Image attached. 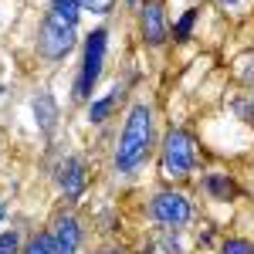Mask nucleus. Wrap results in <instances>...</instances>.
Masks as SVG:
<instances>
[{
    "instance_id": "nucleus-1",
    "label": "nucleus",
    "mask_w": 254,
    "mask_h": 254,
    "mask_svg": "<svg viewBox=\"0 0 254 254\" xmlns=\"http://www.w3.org/2000/svg\"><path fill=\"white\" fill-rule=\"evenodd\" d=\"M149 139H153V112L146 102H136L126 116V129L119 136V149H116V166L119 173H129L136 170L139 163L146 159L149 149Z\"/></svg>"
},
{
    "instance_id": "nucleus-2",
    "label": "nucleus",
    "mask_w": 254,
    "mask_h": 254,
    "mask_svg": "<svg viewBox=\"0 0 254 254\" xmlns=\"http://www.w3.org/2000/svg\"><path fill=\"white\" fill-rule=\"evenodd\" d=\"M193 163H196L193 139L183 129H170L166 139H163V173L170 180H183V176H190Z\"/></svg>"
},
{
    "instance_id": "nucleus-3",
    "label": "nucleus",
    "mask_w": 254,
    "mask_h": 254,
    "mask_svg": "<svg viewBox=\"0 0 254 254\" xmlns=\"http://www.w3.org/2000/svg\"><path fill=\"white\" fill-rule=\"evenodd\" d=\"M105 38H109V34L98 27V31H92L88 41H85V61H81V75H78V81H75V98L92 95L98 75H102V61H105Z\"/></svg>"
},
{
    "instance_id": "nucleus-4",
    "label": "nucleus",
    "mask_w": 254,
    "mask_h": 254,
    "mask_svg": "<svg viewBox=\"0 0 254 254\" xmlns=\"http://www.w3.org/2000/svg\"><path fill=\"white\" fill-rule=\"evenodd\" d=\"M38 48H41V55H44V58H51V61L64 58V55L75 48V27L58 24V20H44L41 38H38Z\"/></svg>"
},
{
    "instance_id": "nucleus-5",
    "label": "nucleus",
    "mask_w": 254,
    "mask_h": 254,
    "mask_svg": "<svg viewBox=\"0 0 254 254\" xmlns=\"http://www.w3.org/2000/svg\"><path fill=\"white\" fill-rule=\"evenodd\" d=\"M153 217L166 227H180V224L190 220V203L183 193H159L153 200Z\"/></svg>"
},
{
    "instance_id": "nucleus-6",
    "label": "nucleus",
    "mask_w": 254,
    "mask_h": 254,
    "mask_svg": "<svg viewBox=\"0 0 254 254\" xmlns=\"http://www.w3.org/2000/svg\"><path fill=\"white\" fill-rule=\"evenodd\" d=\"M78 241H81V231H78V220L75 217H61L51 231V244H55V254H75L78 251Z\"/></svg>"
},
{
    "instance_id": "nucleus-7",
    "label": "nucleus",
    "mask_w": 254,
    "mask_h": 254,
    "mask_svg": "<svg viewBox=\"0 0 254 254\" xmlns=\"http://www.w3.org/2000/svg\"><path fill=\"white\" fill-rule=\"evenodd\" d=\"M58 183L64 190V196H81V190H85V163L78 156H68L58 166Z\"/></svg>"
},
{
    "instance_id": "nucleus-8",
    "label": "nucleus",
    "mask_w": 254,
    "mask_h": 254,
    "mask_svg": "<svg viewBox=\"0 0 254 254\" xmlns=\"http://www.w3.org/2000/svg\"><path fill=\"white\" fill-rule=\"evenodd\" d=\"M142 34H146V41L153 48L166 41V24H163V7L159 3H146V10H142Z\"/></svg>"
},
{
    "instance_id": "nucleus-9",
    "label": "nucleus",
    "mask_w": 254,
    "mask_h": 254,
    "mask_svg": "<svg viewBox=\"0 0 254 254\" xmlns=\"http://www.w3.org/2000/svg\"><path fill=\"white\" fill-rule=\"evenodd\" d=\"M81 14V0H51V10H48V20H58V24H68L75 27Z\"/></svg>"
},
{
    "instance_id": "nucleus-10",
    "label": "nucleus",
    "mask_w": 254,
    "mask_h": 254,
    "mask_svg": "<svg viewBox=\"0 0 254 254\" xmlns=\"http://www.w3.org/2000/svg\"><path fill=\"white\" fill-rule=\"evenodd\" d=\"M34 119H38V126L44 129V132L55 129L58 109H55V98H51V95H38V98H34Z\"/></svg>"
},
{
    "instance_id": "nucleus-11",
    "label": "nucleus",
    "mask_w": 254,
    "mask_h": 254,
    "mask_svg": "<svg viewBox=\"0 0 254 254\" xmlns=\"http://www.w3.org/2000/svg\"><path fill=\"white\" fill-rule=\"evenodd\" d=\"M122 95V92H109V95L105 98H98V102H92V109H88V119H92V122H105V119H109V112H112V105H116V98Z\"/></svg>"
},
{
    "instance_id": "nucleus-12",
    "label": "nucleus",
    "mask_w": 254,
    "mask_h": 254,
    "mask_svg": "<svg viewBox=\"0 0 254 254\" xmlns=\"http://www.w3.org/2000/svg\"><path fill=\"white\" fill-rule=\"evenodd\" d=\"M24 254H55V244H51V234H38Z\"/></svg>"
},
{
    "instance_id": "nucleus-13",
    "label": "nucleus",
    "mask_w": 254,
    "mask_h": 254,
    "mask_svg": "<svg viewBox=\"0 0 254 254\" xmlns=\"http://www.w3.org/2000/svg\"><path fill=\"white\" fill-rule=\"evenodd\" d=\"M207 190H210V193H217V196H224V200H227V196H231V190H234V187H231V183H227V180H224V176H207Z\"/></svg>"
},
{
    "instance_id": "nucleus-14",
    "label": "nucleus",
    "mask_w": 254,
    "mask_h": 254,
    "mask_svg": "<svg viewBox=\"0 0 254 254\" xmlns=\"http://www.w3.org/2000/svg\"><path fill=\"white\" fill-rule=\"evenodd\" d=\"M193 20H196V10H187V14L180 17V24L173 27V34H176L180 41H183V38H190V27H193Z\"/></svg>"
},
{
    "instance_id": "nucleus-15",
    "label": "nucleus",
    "mask_w": 254,
    "mask_h": 254,
    "mask_svg": "<svg viewBox=\"0 0 254 254\" xmlns=\"http://www.w3.org/2000/svg\"><path fill=\"white\" fill-rule=\"evenodd\" d=\"M0 254H17V231L0 234Z\"/></svg>"
},
{
    "instance_id": "nucleus-16",
    "label": "nucleus",
    "mask_w": 254,
    "mask_h": 254,
    "mask_svg": "<svg viewBox=\"0 0 254 254\" xmlns=\"http://www.w3.org/2000/svg\"><path fill=\"white\" fill-rule=\"evenodd\" d=\"M116 0H81V10H92V14H109Z\"/></svg>"
},
{
    "instance_id": "nucleus-17",
    "label": "nucleus",
    "mask_w": 254,
    "mask_h": 254,
    "mask_svg": "<svg viewBox=\"0 0 254 254\" xmlns=\"http://www.w3.org/2000/svg\"><path fill=\"white\" fill-rule=\"evenodd\" d=\"M224 254H254V244L251 241H227Z\"/></svg>"
},
{
    "instance_id": "nucleus-18",
    "label": "nucleus",
    "mask_w": 254,
    "mask_h": 254,
    "mask_svg": "<svg viewBox=\"0 0 254 254\" xmlns=\"http://www.w3.org/2000/svg\"><path fill=\"white\" fill-rule=\"evenodd\" d=\"M3 214H7V207H3V203H0V224H3Z\"/></svg>"
},
{
    "instance_id": "nucleus-19",
    "label": "nucleus",
    "mask_w": 254,
    "mask_h": 254,
    "mask_svg": "<svg viewBox=\"0 0 254 254\" xmlns=\"http://www.w3.org/2000/svg\"><path fill=\"white\" fill-rule=\"evenodd\" d=\"M220 3H224V7H227V3H241V0H220Z\"/></svg>"
},
{
    "instance_id": "nucleus-20",
    "label": "nucleus",
    "mask_w": 254,
    "mask_h": 254,
    "mask_svg": "<svg viewBox=\"0 0 254 254\" xmlns=\"http://www.w3.org/2000/svg\"><path fill=\"white\" fill-rule=\"evenodd\" d=\"M129 3H136V0H129Z\"/></svg>"
}]
</instances>
